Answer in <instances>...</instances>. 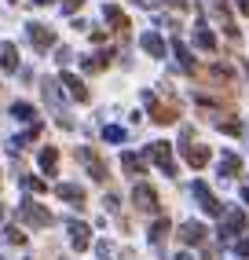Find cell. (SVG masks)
I'll return each instance as SVG.
<instances>
[{
  "mask_svg": "<svg viewBox=\"0 0 249 260\" xmlns=\"http://www.w3.org/2000/svg\"><path fill=\"white\" fill-rule=\"evenodd\" d=\"M132 198H136V209H143V213H158V190L147 187V183H139L132 190Z\"/></svg>",
  "mask_w": 249,
  "mask_h": 260,
  "instance_id": "52a82bcc",
  "label": "cell"
},
{
  "mask_svg": "<svg viewBox=\"0 0 249 260\" xmlns=\"http://www.w3.org/2000/svg\"><path fill=\"white\" fill-rule=\"evenodd\" d=\"M242 194H245V202H249V187H245V190H242Z\"/></svg>",
  "mask_w": 249,
  "mask_h": 260,
  "instance_id": "d6a6232c",
  "label": "cell"
},
{
  "mask_svg": "<svg viewBox=\"0 0 249 260\" xmlns=\"http://www.w3.org/2000/svg\"><path fill=\"white\" fill-rule=\"evenodd\" d=\"M55 62H59V66L70 62V48H59V51H55Z\"/></svg>",
  "mask_w": 249,
  "mask_h": 260,
  "instance_id": "f1b7e54d",
  "label": "cell"
},
{
  "mask_svg": "<svg viewBox=\"0 0 249 260\" xmlns=\"http://www.w3.org/2000/svg\"><path fill=\"white\" fill-rule=\"evenodd\" d=\"M242 11H245V15H249V0H242Z\"/></svg>",
  "mask_w": 249,
  "mask_h": 260,
  "instance_id": "4dcf8cb0",
  "label": "cell"
},
{
  "mask_svg": "<svg viewBox=\"0 0 249 260\" xmlns=\"http://www.w3.org/2000/svg\"><path fill=\"white\" fill-rule=\"evenodd\" d=\"M63 84L70 88V95H74L77 103H88V88H84V81H81V77H74V74H63Z\"/></svg>",
  "mask_w": 249,
  "mask_h": 260,
  "instance_id": "4fadbf2b",
  "label": "cell"
},
{
  "mask_svg": "<svg viewBox=\"0 0 249 260\" xmlns=\"http://www.w3.org/2000/svg\"><path fill=\"white\" fill-rule=\"evenodd\" d=\"M103 140H110V143H124V128L106 125V128H103Z\"/></svg>",
  "mask_w": 249,
  "mask_h": 260,
  "instance_id": "cb8c5ba5",
  "label": "cell"
},
{
  "mask_svg": "<svg viewBox=\"0 0 249 260\" xmlns=\"http://www.w3.org/2000/svg\"><path fill=\"white\" fill-rule=\"evenodd\" d=\"M165 235H169V220H158L154 228H150V242L158 249H162V242H165Z\"/></svg>",
  "mask_w": 249,
  "mask_h": 260,
  "instance_id": "ffe728a7",
  "label": "cell"
},
{
  "mask_svg": "<svg viewBox=\"0 0 249 260\" xmlns=\"http://www.w3.org/2000/svg\"><path fill=\"white\" fill-rule=\"evenodd\" d=\"M180 238L187 242V246H198V242H205V228H202V223H183V228H180Z\"/></svg>",
  "mask_w": 249,
  "mask_h": 260,
  "instance_id": "7c38bea8",
  "label": "cell"
},
{
  "mask_svg": "<svg viewBox=\"0 0 249 260\" xmlns=\"http://www.w3.org/2000/svg\"><path fill=\"white\" fill-rule=\"evenodd\" d=\"M242 231H245V216H242L238 209H231V213H227V223H224V235L231 238V235H242Z\"/></svg>",
  "mask_w": 249,
  "mask_h": 260,
  "instance_id": "9a60e30c",
  "label": "cell"
},
{
  "mask_svg": "<svg viewBox=\"0 0 249 260\" xmlns=\"http://www.w3.org/2000/svg\"><path fill=\"white\" fill-rule=\"evenodd\" d=\"M0 187H4V180H0Z\"/></svg>",
  "mask_w": 249,
  "mask_h": 260,
  "instance_id": "d590c367",
  "label": "cell"
},
{
  "mask_svg": "<svg viewBox=\"0 0 249 260\" xmlns=\"http://www.w3.org/2000/svg\"><path fill=\"white\" fill-rule=\"evenodd\" d=\"M11 114L19 117V121H26V125H41V121H37V110H33L29 103H15V107H11Z\"/></svg>",
  "mask_w": 249,
  "mask_h": 260,
  "instance_id": "e0dca14e",
  "label": "cell"
},
{
  "mask_svg": "<svg viewBox=\"0 0 249 260\" xmlns=\"http://www.w3.org/2000/svg\"><path fill=\"white\" fill-rule=\"evenodd\" d=\"M81 4H84V0H63V15H74Z\"/></svg>",
  "mask_w": 249,
  "mask_h": 260,
  "instance_id": "4316f807",
  "label": "cell"
},
{
  "mask_svg": "<svg viewBox=\"0 0 249 260\" xmlns=\"http://www.w3.org/2000/svg\"><path fill=\"white\" fill-rule=\"evenodd\" d=\"M121 165L129 169V176H139V172H143V161H139L136 154H121Z\"/></svg>",
  "mask_w": 249,
  "mask_h": 260,
  "instance_id": "44dd1931",
  "label": "cell"
},
{
  "mask_svg": "<svg viewBox=\"0 0 249 260\" xmlns=\"http://www.w3.org/2000/svg\"><path fill=\"white\" fill-rule=\"evenodd\" d=\"M194 198H198V205H202L209 216H220V213H224V205L216 202V194H212L205 183H194Z\"/></svg>",
  "mask_w": 249,
  "mask_h": 260,
  "instance_id": "8992f818",
  "label": "cell"
},
{
  "mask_svg": "<svg viewBox=\"0 0 249 260\" xmlns=\"http://www.w3.org/2000/svg\"><path fill=\"white\" fill-rule=\"evenodd\" d=\"M66 231H70V242H74V249H77V253L92 246V235H88L92 228H84V223H77V220H70V223H66Z\"/></svg>",
  "mask_w": 249,
  "mask_h": 260,
  "instance_id": "30bf717a",
  "label": "cell"
},
{
  "mask_svg": "<svg viewBox=\"0 0 249 260\" xmlns=\"http://www.w3.org/2000/svg\"><path fill=\"white\" fill-rule=\"evenodd\" d=\"M0 66L11 74V70H19V51H15V44L8 41H0Z\"/></svg>",
  "mask_w": 249,
  "mask_h": 260,
  "instance_id": "8fae6325",
  "label": "cell"
},
{
  "mask_svg": "<svg viewBox=\"0 0 249 260\" xmlns=\"http://www.w3.org/2000/svg\"><path fill=\"white\" fill-rule=\"evenodd\" d=\"M59 198L70 202L74 209H84V205H88V194H84L81 183H63V187H59Z\"/></svg>",
  "mask_w": 249,
  "mask_h": 260,
  "instance_id": "9c48e42d",
  "label": "cell"
},
{
  "mask_svg": "<svg viewBox=\"0 0 249 260\" xmlns=\"http://www.w3.org/2000/svg\"><path fill=\"white\" fill-rule=\"evenodd\" d=\"M238 253H242V256H249V238H242V242H238Z\"/></svg>",
  "mask_w": 249,
  "mask_h": 260,
  "instance_id": "f546056e",
  "label": "cell"
},
{
  "mask_svg": "<svg viewBox=\"0 0 249 260\" xmlns=\"http://www.w3.org/2000/svg\"><path fill=\"white\" fill-rule=\"evenodd\" d=\"M103 15H106V22H110V29H114V33H121V37H129V26H132V22H129V15H124L121 8L106 4V8H103Z\"/></svg>",
  "mask_w": 249,
  "mask_h": 260,
  "instance_id": "ba28073f",
  "label": "cell"
},
{
  "mask_svg": "<svg viewBox=\"0 0 249 260\" xmlns=\"http://www.w3.org/2000/svg\"><path fill=\"white\" fill-rule=\"evenodd\" d=\"M147 154H150V161L165 172V176H176V165H172V147L169 143H150L147 147Z\"/></svg>",
  "mask_w": 249,
  "mask_h": 260,
  "instance_id": "5b68a950",
  "label": "cell"
},
{
  "mask_svg": "<svg viewBox=\"0 0 249 260\" xmlns=\"http://www.w3.org/2000/svg\"><path fill=\"white\" fill-rule=\"evenodd\" d=\"M238 169H242V161L235 158V154H227V158L220 161V172H224V176H235V172H238Z\"/></svg>",
  "mask_w": 249,
  "mask_h": 260,
  "instance_id": "603a6c76",
  "label": "cell"
},
{
  "mask_svg": "<svg viewBox=\"0 0 249 260\" xmlns=\"http://www.w3.org/2000/svg\"><path fill=\"white\" fill-rule=\"evenodd\" d=\"M143 99H147V107H150V117L158 121V125H172V121L180 117V107H176V103H165V99H158L154 92H143Z\"/></svg>",
  "mask_w": 249,
  "mask_h": 260,
  "instance_id": "6da1fadb",
  "label": "cell"
},
{
  "mask_svg": "<svg viewBox=\"0 0 249 260\" xmlns=\"http://www.w3.org/2000/svg\"><path fill=\"white\" fill-rule=\"evenodd\" d=\"M183 154H187V161H191L194 169H202V165L209 161V150H205V147H194V143H183Z\"/></svg>",
  "mask_w": 249,
  "mask_h": 260,
  "instance_id": "2e32d148",
  "label": "cell"
},
{
  "mask_svg": "<svg viewBox=\"0 0 249 260\" xmlns=\"http://www.w3.org/2000/svg\"><path fill=\"white\" fill-rule=\"evenodd\" d=\"M22 183H26V190H33V194H41V190H44V180H33V176H26Z\"/></svg>",
  "mask_w": 249,
  "mask_h": 260,
  "instance_id": "484cf974",
  "label": "cell"
},
{
  "mask_svg": "<svg viewBox=\"0 0 249 260\" xmlns=\"http://www.w3.org/2000/svg\"><path fill=\"white\" fill-rule=\"evenodd\" d=\"M143 51H147V55H154V59H162V55H165L162 37H158V33H147V37H143Z\"/></svg>",
  "mask_w": 249,
  "mask_h": 260,
  "instance_id": "ac0fdd59",
  "label": "cell"
},
{
  "mask_svg": "<svg viewBox=\"0 0 249 260\" xmlns=\"http://www.w3.org/2000/svg\"><path fill=\"white\" fill-rule=\"evenodd\" d=\"M55 165H59V147H44V150H41V169L51 176V172H55Z\"/></svg>",
  "mask_w": 249,
  "mask_h": 260,
  "instance_id": "d6986e66",
  "label": "cell"
},
{
  "mask_svg": "<svg viewBox=\"0 0 249 260\" xmlns=\"http://www.w3.org/2000/svg\"><path fill=\"white\" fill-rule=\"evenodd\" d=\"M0 216H4V202H0Z\"/></svg>",
  "mask_w": 249,
  "mask_h": 260,
  "instance_id": "836d02e7",
  "label": "cell"
},
{
  "mask_svg": "<svg viewBox=\"0 0 249 260\" xmlns=\"http://www.w3.org/2000/svg\"><path fill=\"white\" fill-rule=\"evenodd\" d=\"M8 242H11V246H22V242H26V235L19 231V228H8V235H4Z\"/></svg>",
  "mask_w": 249,
  "mask_h": 260,
  "instance_id": "d4e9b609",
  "label": "cell"
},
{
  "mask_svg": "<svg viewBox=\"0 0 249 260\" xmlns=\"http://www.w3.org/2000/svg\"><path fill=\"white\" fill-rule=\"evenodd\" d=\"M77 161H81V165H84L88 172H92V180H96V183H106V176H110V172H106V161L99 158L96 150L81 147V150H77Z\"/></svg>",
  "mask_w": 249,
  "mask_h": 260,
  "instance_id": "3957f363",
  "label": "cell"
},
{
  "mask_svg": "<svg viewBox=\"0 0 249 260\" xmlns=\"http://www.w3.org/2000/svg\"><path fill=\"white\" fill-rule=\"evenodd\" d=\"M176 260H191V256H176Z\"/></svg>",
  "mask_w": 249,
  "mask_h": 260,
  "instance_id": "e575fe53",
  "label": "cell"
},
{
  "mask_svg": "<svg viewBox=\"0 0 249 260\" xmlns=\"http://www.w3.org/2000/svg\"><path fill=\"white\" fill-rule=\"evenodd\" d=\"M37 136H41V125H29V132H22V136H11V140H8V147H11V150H26L33 140H37Z\"/></svg>",
  "mask_w": 249,
  "mask_h": 260,
  "instance_id": "5bb4252c",
  "label": "cell"
},
{
  "mask_svg": "<svg viewBox=\"0 0 249 260\" xmlns=\"http://www.w3.org/2000/svg\"><path fill=\"white\" fill-rule=\"evenodd\" d=\"M19 220L29 223V228H51V213L44 209L41 202H22L19 205Z\"/></svg>",
  "mask_w": 249,
  "mask_h": 260,
  "instance_id": "7a4b0ae2",
  "label": "cell"
},
{
  "mask_svg": "<svg viewBox=\"0 0 249 260\" xmlns=\"http://www.w3.org/2000/svg\"><path fill=\"white\" fill-rule=\"evenodd\" d=\"M26 41L37 48V51H44V48L55 44V29L44 26V22H29V26H26Z\"/></svg>",
  "mask_w": 249,
  "mask_h": 260,
  "instance_id": "277c9868",
  "label": "cell"
},
{
  "mask_svg": "<svg viewBox=\"0 0 249 260\" xmlns=\"http://www.w3.org/2000/svg\"><path fill=\"white\" fill-rule=\"evenodd\" d=\"M96 256H99V260H110V242H99V246H96Z\"/></svg>",
  "mask_w": 249,
  "mask_h": 260,
  "instance_id": "83f0119b",
  "label": "cell"
},
{
  "mask_svg": "<svg viewBox=\"0 0 249 260\" xmlns=\"http://www.w3.org/2000/svg\"><path fill=\"white\" fill-rule=\"evenodd\" d=\"M194 44H198L202 51H212V48H216V41H212L209 29H198V33H194Z\"/></svg>",
  "mask_w": 249,
  "mask_h": 260,
  "instance_id": "7402d4cb",
  "label": "cell"
},
{
  "mask_svg": "<svg viewBox=\"0 0 249 260\" xmlns=\"http://www.w3.org/2000/svg\"><path fill=\"white\" fill-rule=\"evenodd\" d=\"M33 4H51V0H33Z\"/></svg>",
  "mask_w": 249,
  "mask_h": 260,
  "instance_id": "1f68e13d",
  "label": "cell"
}]
</instances>
